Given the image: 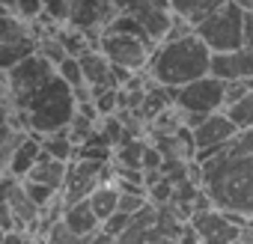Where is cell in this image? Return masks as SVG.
<instances>
[{
	"mask_svg": "<svg viewBox=\"0 0 253 244\" xmlns=\"http://www.w3.org/2000/svg\"><path fill=\"white\" fill-rule=\"evenodd\" d=\"M30 54H36V36H30V33L3 42V45H0V72H9L12 66L27 60Z\"/></svg>",
	"mask_w": 253,
	"mask_h": 244,
	"instance_id": "16",
	"label": "cell"
},
{
	"mask_svg": "<svg viewBox=\"0 0 253 244\" xmlns=\"http://www.w3.org/2000/svg\"><path fill=\"white\" fill-rule=\"evenodd\" d=\"M0 3H6V6H9V9H12V3H15V0H0Z\"/></svg>",
	"mask_w": 253,
	"mask_h": 244,
	"instance_id": "33",
	"label": "cell"
},
{
	"mask_svg": "<svg viewBox=\"0 0 253 244\" xmlns=\"http://www.w3.org/2000/svg\"><path fill=\"white\" fill-rule=\"evenodd\" d=\"M209 66H211V48L197 33H188L182 39H164L152 48L149 57L152 81L167 89H176L182 83L209 75Z\"/></svg>",
	"mask_w": 253,
	"mask_h": 244,
	"instance_id": "2",
	"label": "cell"
},
{
	"mask_svg": "<svg viewBox=\"0 0 253 244\" xmlns=\"http://www.w3.org/2000/svg\"><path fill=\"white\" fill-rule=\"evenodd\" d=\"M146 200H149V197H146V191H119V205H116V208L134 214Z\"/></svg>",
	"mask_w": 253,
	"mask_h": 244,
	"instance_id": "27",
	"label": "cell"
},
{
	"mask_svg": "<svg viewBox=\"0 0 253 244\" xmlns=\"http://www.w3.org/2000/svg\"><path fill=\"white\" fill-rule=\"evenodd\" d=\"M200 188L214 208L253 220V128H238L200 161Z\"/></svg>",
	"mask_w": 253,
	"mask_h": 244,
	"instance_id": "1",
	"label": "cell"
},
{
	"mask_svg": "<svg viewBox=\"0 0 253 244\" xmlns=\"http://www.w3.org/2000/svg\"><path fill=\"white\" fill-rule=\"evenodd\" d=\"M45 21H69V0H42V15Z\"/></svg>",
	"mask_w": 253,
	"mask_h": 244,
	"instance_id": "26",
	"label": "cell"
},
{
	"mask_svg": "<svg viewBox=\"0 0 253 244\" xmlns=\"http://www.w3.org/2000/svg\"><path fill=\"white\" fill-rule=\"evenodd\" d=\"M81 63V72H84V83L95 92V89H104V86H113V78H110V60L98 51V48H89L78 57Z\"/></svg>",
	"mask_w": 253,
	"mask_h": 244,
	"instance_id": "13",
	"label": "cell"
},
{
	"mask_svg": "<svg viewBox=\"0 0 253 244\" xmlns=\"http://www.w3.org/2000/svg\"><path fill=\"white\" fill-rule=\"evenodd\" d=\"M113 146L101 131H92L86 140L78 143V158H89V161H110Z\"/></svg>",
	"mask_w": 253,
	"mask_h": 244,
	"instance_id": "20",
	"label": "cell"
},
{
	"mask_svg": "<svg viewBox=\"0 0 253 244\" xmlns=\"http://www.w3.org/2000/svg\"><path fill=\"white\" fill-rule=\"evenodd\" d=\"M42 152L51 158H60V161H72L78 155V143L72 140L69 128H60V131H51L42 137Z\"/></svg>",
	"mask_w": 253,
	"mask_h": 244,
	"instance_id": "17",
	"label": "cell"
},
{
	"mask_svg": "<svg viewBox=\"0 0 253 244\" xmlns=\"http://www.w3.org/2000/svg\"><path fill=\"white\" fill-rule=\"evenodd\" d=\"M57 75H60V78H63V81L72 86V89L84 83V72H81V63H78V57H72V54H69L63 63H57Z\"/></svg>",
	"mask_w": 253,
	"mask_h": 244,
	"instance_id": "25",
	"label": "cell"
},
{
	"mask_svg": "<svg viewBox=\"0 0 253 244\" xmlns=\"http://www.w3.org/2000/svg\"><path fill=\"white\" fill-rule=\"evenodd\" d=\"M173 104L182 110L185 125L194 128L203 116H209L214 110H223V81L209 72V75H203L191 83H182V86L173 89Z\"/></svg>",
	"mask_w": 253,
	"mask_h": 244,
	"instance_id": "5",
	"label": "cell"
},
{
	"mask_svg": "<svg viewBox=\"0 0 253 244\" xmlns=\"http://www.w3.org/2000/svg\"><path fill=\"white\" fill-rule=\"evenodd\" d=\"M0 12H12V9H9V6H6V3H0Z\"/></svg>",
	"mask_w": 253,
	"mask_h": 244,
	"instance_id": "32",
	"label": "cell"
},
{
	"mask_svg": "<svg viewBox=\"0 0 253 244\" xmlns=\"http://www.w3.org/2000/svg\"><path fill=\"white\" fill-rule=\"evenodd\" d=\"M27 27H24V18L21 15H12V12H0V45L9 42V39H18L24 36Z\"/></svg>",
	"mask_w": 253,
	"mask_h": 244,
	"instance_id": "24",
	"label": "cell"
},
{
	"mask_svg": "<svg viewBox=\"0 0 253 244\" xmlns=\"http://www.w3.org/2000/svg\"><path fill=\"white\" fill-rule=\"evenodd\" d=\"M89 205H92V211H95V217L98 220H104V217H110L113 211H116V205H119V188L116 185H110V182H101L89 197Z\"/></svg>",
	"mask_w": 253,
	"mask_h": 244,
	"instance_id": "18",
	"label": "cell"
},
{
	"mask_svg": "<svg viewBox=\"0 0 253 244\" xmlns=\"http://www.w3.org/2000/svg\"><path fill=\"white\" fill-rule=\"evenodd\" d=\"M63 220L69 223V229H72L81 241L92 238V235L101 229V220L95 217L89 200H78V203H72V205H63Z\"/></svg>",
	"mask_w": 253,
	"mask_h": 244,
	"instance_id": "14",
	"label": "cell"
},
{
	"mask_svg": "<svg viewBox=\"0 0 253 244\" xmlns=\"http://www.w3.org/2000/svg\"><path fill=\"white\" fill-rule=\"evenodd\" d=\"M12 12L21 15L24 21L39 18V15H42V0H15V3H12Z\"/></svg>",
	"mask_w": 253,
	"mask_h": 244,
	"instance_id": "28",
	"label": "cell"
},
{
	"mask_svg": "<svg viewBox=\"0 0 253 244\" xmlns=\"http://www.w3.org/2000/svg\"><path fill=\"white\" fill-rule=\"evenodd\" d=\"M220 3H226V0H170V9L182 18H188L191 24H197L200 18H206L209 12H214Z\"/></svg>",
	"mask_w": 253,
	"mask_h": 244,
	"instance_id": "19",
	"label": "cell"
},
{
	"mask_svg": "<svg viewBox=\"0 0 253 244\" xmlns=\"http://www.w3.org/2000/svg\"><path fill=\"white\" fill-rule=\"evenodd\" d=\"M223 113L235 122V128H253V89H247L244 95L229 101L223 107Z\"/></svg>",
	"mask_w": 253,
	"mask_h": 244,
	"instance_id": "21",
	"label": "cell"
},
{
	"mask_svg": "<svg viewBox=\"0 0 253 244\" xmlns=\"http://www.w3.org/2000/svg\"><path fill=\"white\" fill-rule=\"evenodd\" d=\"M194 33L211 51H229L244 45V6H238L235 0H226L194 24Z\"/></svg>",
	"mask_w": 253,
	"mask_h": 244,
	"instance_id": "4",
	"label": "cell"
},
{
	"mask_svg": "<svg viewBox=\"0 0 253 244\" xmlns=\"http://www.w3.org/2000/svg\"><path fill=\"white\" fill-rule=\"evenodd\" d=\"M75 107H78L75 89H72L60 75H54V78H51L45 86H39V89L27 98V104L18 107V110L27 113L30 131H36V134L45 137V134H51V131L69 128V122H72V116H75Z\"/></svg>",
	"mask_w": 253,
	"mask_h": 244,
	"instance_id": "3",
	"label": "cell"
},
{
	"mask_svg": "<svg viewBox=\"0 0 253 244\" xmlns=\"http://www.w3.org/2000/svg\"><path fill=\"white\" fill-rule=\"evenodd\" d=\"M116 15V6L110 0H69V21L72 27H84V30H92V27H104L110 18Z\"/></svg>",
	"mask_w": 253,
	"mask_h": 244,
	"instance_id": "11",
	"label": "cell"
},
{
	"mask_svg": "<svg viewBox=\"0 0 253 244\" xmlns=\"http://www.w3.org/2000/svg\"><path fill=\"white\" fill-rule=\"evenodd\" d=\"M235 131H238L235 122H232L223 110H214V113L203 116L197 125L191 128V134H194V158H197V161L209 158V155H211L214 149H220Z\"/></svg>",
	"mask_w": 253,
	"mask_h": 244,
	"instance_id": "9",
	"label": "cell"
},
{
	"mask_svg": "<svg viewBox=\"0 0 253 244\" xmlns=\"http://www.w3.org/2000/svg\"><path fill=\"white\" fill-rule=\"evenodd\" d=\"M39 155H42V134L27 131V134L15 143V149H12V155H9V161H6L9 176L24 179V176L30 173V167L39 161Z\"/></svg>",
	"mask_w": 253,
	"mask_h": 244,
	"instance_id": "12",
	"label": "cell"
},
{
	"mask_svg": "<svg viewBox=\"0 0 253 244\" xmlns=\"http://www.w3.org/2000/svg\"><path fill=\"white\" fill-rule=\"evenodd\" d=\"M140 164H143V170H161V164H164L161 149L146 143V146H143V158H140Z\"/></svg>",
	"mask_w": 253,
	"mask_h": 244,
	"instance_id": "29",
	"label": "cell"
},
{
	"mask_svg": "<svg viewBox=\"0 0 253 244\" xmlns=\"http://www.w3.org/2000/svg\"><path fill=\"white\" fill-rule=\"evenodd\" d=\"M113 170L107 167V161H89V158H78L69 170H66V182H63V205H72L78 200H86L101 182H110Z\"/></svg>",
	"mask_w": 253,
	"mask_h": 244,
	"instance_id": "7",
	"label": "cell"
},
{
	"mask_svg": "<svg viewBox=\"0 0 253 244\" xmlns=\"http://www.w3.org/2000/svg\"><path fill=\"white\" fill-rule=\"evenodd\" d=\"M152 48L155 45L143 42L140 36H128V33H101V39H98V51L110 63L125 66L131 72H140L143 66H149Z\"/></svg>",
	"mask_w": 253,
	"mask_h": 244,
	"instance_id": "8",
	"label": "cell"
},
{
	"mask_svg": "<svg viewBox=\"0 0 253 244\" xmlns=\"http://www.w3.org/2000/svg\"><path fill=\"white\" fill-rule=\"evenodd\" d=\"M54 75H57L54 63H51V60H45L39 51H36V54H30L27 60H21L18 66H12V69L6 72L9 107H24V104H27V98H30L39 86H45Z\"/></svg>",
	"mask_w": 253,
	"mask_h": 244,
	"instance_id": "6",
	"label": "cell"
},
{
	"mask_svg": "<svg viewBox=\"0 0 253 244\" xmlns=\"http://www.w3.org/2000/svg\"><path fill=\"white\" fill-rule=\"evenodd\" d=\"M238 6H244V9H253V0H235Z\"/></svg>",
	"mask_w": 253,
	"mask_h": 244,
	"instance_id": "31",
	"label": "cell"
},
{
	"mask_svg": "<svg viewBox=\"0 0 253 244\" xmlns=\"http://www.w3.org/2000/svg\"><path fill=\"white\" fill-rule=\"evenodd\" d=\"M209 72L220 81H247L253 78V48L238 45L229 51H211Z\"/></svg>",
	"mask_w": 253,
	"mask_h": 244,
	"instance_id": "10",
	"label": "cell"
},
{
	"mask_svg": "<svg viewBox=\"0 0 253 244\" xmlns=\"http://www.w3.org/2000/svg\"><path fill=\"white\" fill-rule=\"evenodd\" d=\"M66 170H69V161H60V158H51V155H39V161L30 167V173L24 176V179H36V182H45V185H51L54 191H60L63 188V182H66Z\"/></svg>",
	"mask_w": 253,
	"mask_h": 244,
	"instance_id": "15",
	"label": "cell"
},
{
	"mask_svg": "<svg viewBox=\"0 0 253 244\" xmlns=\"http://www.w3.org/2000/svg\"><path fill=\"white\" fill-rule=\"evenodd\" d=\"M21 185H24V191H27V197L42 208V205H48L51 200H57L60 197V191H54L51 185H45V182H36V179H21Z\"/></svg>",
	"mask_w": 253,
	"mask_h": 244,
	"instance_id": "23",
	"label": "cell"
},
{
	"mask_svg": "<svg viewBox=\"0 0 253 244\" xmlns=\"http://www.w3.org/2000/svg\"><path fill=\"white\" fill-rule=\"evenodd\" d=\"M244 45L253 48V9H244Z\"/></svg>",
	"mask_w": 253,
	"mask_h": 244,
	"instance_id": "30",
	"label": "cell"
},
{
	"mask_svg": "<svg viewBox=\"0 0 253 244\" xmlns=\"http://www.w3.org/2000/svg\"><path fill=\"white\" fill-rule=\"evenodd\" d=\"M36 51L45 57V60H51L54 63V69H57V63H63L66 57H69V51L63 48V42L57 39V33H51V36H42V39H36Z\"/></svg>",
	"mask_w": 253,
	"mask_h": 244,
	"instance_id": "22",
	"label": "cell"
}]
</instances>
